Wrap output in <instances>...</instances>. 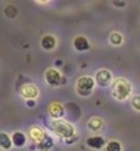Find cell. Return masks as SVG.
Returning <instances> with one entry per match:
<instances>
[{"label": "cell", "mask_w": 140, "mask_h": 151, "mask_svg": "<svg viewBox=\"0 0 140 151\" xmlns=\"http://www.w3.org/2000/svg\"><path fill=\"white\" fill-rule=\"evenodd\" d=\"M113 5H114V6L123 8V6H125V1H113Z\"/></svg>", "instance_id": "obj_20"}, {"label": "cell", "mask_w": 140, "mask_h": 151, "mask_svg": "<svg viewBox=\"0 0 140 151\" xmlns=\"http://www.w3.org/2000/svg\"><path fill=\"white\" fill-rule=\"evenodd\" d=\"M13 144L18 146V147H21V146H24L25 142H26V137H25V135L23 134V132H15V134L13 135Z\"/></svg>", "instance_id": "obj_12"}, {"label": "cell", "mask_w": 140, "mask_h": 151, "mask_svg": "<svg viewBox=\"0 0 140 151\" xmlns=\"http://www.w3.org/2000/svg\"><path fill=\"white\" fill-rule=\"evenodd\" d=\"M50 129L53 130L55 134H58L59 136H62L64 139H69L74 136L75 134V129L73 125H70L69 122H65L63 120H54L50 124Z\"/></svg>", "instance_id": "obj_2"}, {"label": "cell", "mask_w": 140, "mask_h": 151, "mask_svg": "<svg viewBox=\"0 0 140 151\" xmlns=\"http://www.w3.org/2000/svg\"><path fill=\"white\" fill-rule=\"evenodd\" d=\"M130 89H132V87H130L128 79L119 78L113 83V97L118 101H124L130 94Z\"/></svg>", "instance_id": "obj_1"}, {"label": "cell", "mask_w": 140, "mask_h": 151, "mask_svg": "<svg viewBox=\"0 0 140 151\" xmlns=\"http://www.w3.org/2000/svg\"><path fill=\"white\" fill-rule=\"evenodd\" d=\"M86 144L91 149L100 150L103 146L105 145V140H104V137H101V136H91V137L86 140Z\"/></svg>", "instance_id": "obj_7"}, {"label": "cell", "mask_w": 140, "mask_h": 151, "mask_svg": "<svg viewBox=\"0 0 140 151\" xmlns=\"http://www.w3.org/2000/svg\"><path fill=\"white\" fill-rule=\"evenodd\" d=\"M40 44L45 50H51V49L55 48V45H57V39H55L53 35L46 34V35H44L43 38H41Z\"/></svg>", "instance_id": "obj_8"}, {"label": "cell", "mask_w": 140, "mask_h": 151, "mask_svg": "<svg viewBox=\"0 0 140 151\" xmlns=\"http://www.w3.org/2000/svg\"><path fill=\"white\" fill-rule=\"evenodd\" d=\"M94 86H95V78L89 77V76H84V77H80L78 79L76 92L80 96H89Z\"/></svg>", "instance_id": "obj_3"}, {"label": "cell", "mask_w": 140, "mask_h": 151, "mask_svg": "<svg viewBox=\"0 0 140 151\" xmlns=\"http://www.w3.org/2000/svg\"><path fill=\"white\" fill-rule=\"evenodd\" d=\"M74 48H75L76 50H79V52L86 50L88 48H89V42H88V39L85 37L79 35L74 39Z\"/></svg>", "instance_id": "obj_9"}, {"label": "cell", "mask_w": 140, "mask_h": 151, "mask_svg": "<svg viewBox=\"0 0 140 151\" xmlns=\"http://www.w3.org/2000/svg\"><path fill=\"white\" fill-rule=\"evenodd\" d=\"M4 13H5V15L8 18H15L16 14H18V8L15 5H13V4H9V5L5 8Z\"/></svg>", "instance_id": "obj_17"}, {"label": "cell", "mask_w": 140, "mask_h": 151, "mask_svg": "<svg viewBox=\"0 0 140 151\" xmlns=\"http://www.w3.org/2000/svg\"><path fill=\"white\" fill-rule=\"evenodd\" d=\"M11 144H13V140L9 137L8 134H5V132H1V135H0V145H1V149L9 150L11 147Z\"/></svg>", "instance_id": "obj_13"}, {"label": "cell", "mask_w": 140, "mask_h": 151, "mask_svg": "<svg viewBox=\"0 0 140 151\" xmlns=\"http://www.w3.org/2000/svg\"><path fill=\"white\" fill-rule=\"evenodd\" d=\"M38 94H39V91L35 84L28 83V84H24L21 88V96L28 98V100H34V98H36Z\"/></svg>", "instance_id": "obj_6"}, {"label": "cell", "mask_w": 140, "mask_h": 151, "mask_svg": "<svg viewBox=\"0 0 140 151\" xmlns=\"http://www.w3.org/2000/svg\"><path fill=\"white\" fill-rule=\"evenodd\" d=\"M28 106H29V107H34L35 106V101L34 100H29V101H28Z\"/></svg>", "instance_id": "obj_21"}, {"label": "cell", "mask_w": 140, "mask_h": 151, "mask_svg": "<svg viewBox=\"0 0 140 151\" xmlns=\"http://www.w3.org/2000/svg\"><path fill=\"white\" fill-rule=\"evenodd\" d=\"M45 79L50 86H58V84L64 82V78H62V74L59 73L58 69L49 68L45 73Z\"/></svg>", "instance_id": "obj_4"}, {"label": "cell", "mask_w": 140, "mask_h": 151, "mask_svg": "<svg viewBox=\"0 0 140 151\" xmlns=\"http://www.w3.org/2000/svg\"><path fill=\"white\" fill-rule=\"evenodd\" d=\"M110 43L114 45H120L123 43V35L118 32H114L110 34Z\"/></svg>", "instance_id": "obj_16"}, {"label": "cell", "mask_w": 140, "mask_h": 151, "mask_svg": "<svg viewBox=\"0 0 140 151\" xmlns=\"http://www.w3.org/2000/svg\"><path fill=\"white\" fill-rule=\"evenodd\" d=\"M51 146H53V140H51L50 136H48V135L45 134L44 139L39 142V149L43 150V151H48L51 147Z\"/></svg>", "instance_id": "obj_14"}, {"label": "cell", "mask_w": 140, "mask_h": 151, "mask_svg": "<svg viewBox=\"0 0 140 151\" xmlns=\"http://www.w3.org/2000/svg\"><path fill=\"white\" fill-rule=\"evenodd\" d=\"M49 112H50L51 117H54V119H57V120H60V117L64 115V108L62 105H59V103H53L49 108Z\"/></svg>", "instance_id": "obj_10"}, {"label": "cell", "mask_w": 140, "mask_h": 151, "mask_svg": "<svg viewBox=\"0 0 140 151\" xmlns=\"http://www.w3.org/2000/svg\"><path fill=\"white\" fill-rule=\"evenodd\" d=\"M30 134H31V137L34 139L35 141H38V142H40V141L44 139V136H45L44 132L41 131L40 129H38V127H34V129H31L30 130Z\"/></svg>", "instance_id": "obj_15"}, {"label": "cell", "mask_w": 140, "mask_h": 151, "mask_svg": "<svg viewBox=\"0 0 140 151\" xmlns=\"http://www.w3.org/2000/svg\"><path fill=\"white\" fill-rule=\"evenodd\" d=\"M103 127V120L99 117H91V119L88 121V129L91 131H99Z\"/></svg>", "instance_id": "obj_11"}, {"label": "cell", "mask_w": 140, "mask_h": 151, "mask_svg": "<svg viewBox=\"0 0 140 151\" xmlns=\"http://www.w3.org/2000/svg\"><path fill=\"white\" fill-rule=\"evenodd\" d=\"M132 105L136 111H140V96H134L132 100Z\"/></svg>", "instance_id": "obj_19"}, {"label": "cell", "mask_w": 140, "mask_h": 151, "mask_svg": "<svg viewBox=\"0 0 140 151\" xmlns=\"http://www.w3.org/2000/svg\"><path fill=\"white\" fill-rule=\"evenodd\" d=\"M95 82L98 84H100V86L105 87L113 82V76H111V73L108 69H100L95 74Z\"/></svg>", "instance_id": "obj_5"}, {"label": "cell", "mask_w": 140, "mask_h": 151, "mask_svg": "<svg viewBox=\"0 0 140 151\" xmlns=\"http://www.w3.org/2000/svg\"><path fill=\"white\" fill-rule=\"evenodd\" d=\"M106 151H121V145L118 141H110V142L106 145Z\"/></svg>", "instance_id": "obj_18"}]
</instances>
